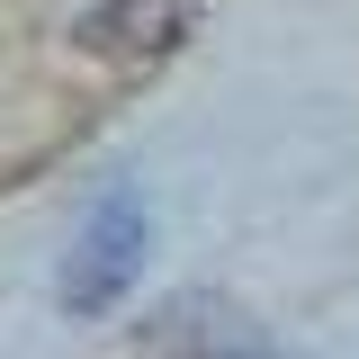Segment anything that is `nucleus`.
Returning a JSON list of instances; mask_svg holds the SVG:
<instances>
[{
	"label": "nucleus",
	"mask_w": 359,
	"mask_h": 359,
	"mask_svg": "<svg viewBox=\"0 0 359 359\" xmlns=\"http://www.w3.org/2000/svg\"><path fill=\"white\" fill-rule=\"evenodd\" d=\"M135 269H144V189L117 180V189L90 207L81 243H72V261L54 278V297H63V314H108L135 287Z\"/></svg>",
	"instance_id": "nucleus-1"
},
{
	"label": "nucleus",
	"mask_w": 359,
	"mask_h": 359,
	"mask_svg": "<svg viewBox=\"0 0 359 359\" xmlns=\"http://www.w3.org/2000/svg\"><path fill=\"white\" fill-rule=\"evenodd\" d=\"M144 351L153 359H224V351H243V314L224 306V297H171V306L153 314Z\"/></svg>",
	"instance_id": "nucleus-2"
},
{
	"label": "nucleus",
	"mask_w": 359,
	"mask_h": 359,
	"mask_svg": "<svg viewBox=\"0 0 359 359\" xmlns=\"http://www.w3.org/2000/svg\"><path fill=\"white\" fill-rule=\"evenodd\" d=\"M180 18H189V0H99L81 18V45L90 54H162V45L180 36Z\"/></svg>",
	"instance_id": "nucleus-3"
},
{
	"label": "nucleus",
	"mask_w": 359,
	"mask_h": 359,
	"mask_svg": "<svg viewBox=\"0 0 359 359\" xmlns=\"http://www.w3.org/2000/svg\"><path fill=\"white\" fill-rule=\"evenodd\" d=\"M224 359H278V351H252V341H243V351H224Z\"/></svg>",
	"instance_id": "nucleus-4"
}]
</instances>
